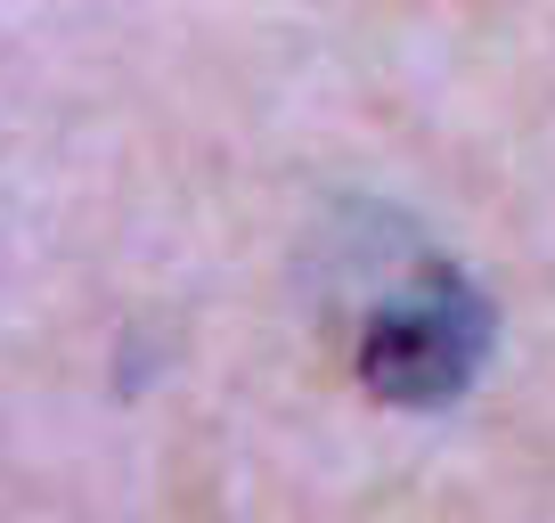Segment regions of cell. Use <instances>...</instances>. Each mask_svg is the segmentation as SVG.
<instances>
[{
  "instance_id": "obj_1",
  "label": "cell",
  "mask_w": 555,
  "mask_h": 523,
  "mask_svg": "<svg viewBox=\"0 0 555 523\" xmlns=\"http://www.w3.org/2000/svg\"><path fill=\"white\" fill-rule=\"evenodd\" d=\"M482 360V303L457 270H434L425 286L392 295L360 335V377L384 401H450Z\"/></svg>"
}]
</instances>
